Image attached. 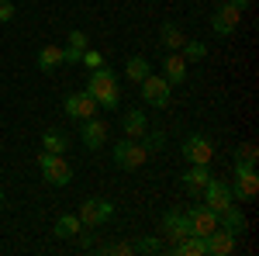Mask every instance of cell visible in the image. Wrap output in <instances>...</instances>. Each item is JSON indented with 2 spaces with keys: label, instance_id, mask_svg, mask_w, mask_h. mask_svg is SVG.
Segmentation results:
<instances>
[{
  "label": "cell",
  "instance_id": "obj_1",
  "mask_svg": "<svg viewBox=\"0 0 259 256\" xmlns=\"http://www.w3.org/2000/svg\"><path fill=\"white\" fill-rule=\"evenodd\" d=\"M87 94L97 100L100 107H107V111H114L118 107V77H114V69H107V66H97V69H90V83H87Z\"/></svg>",
  "mask_w": 259,
  "mask_h": 256
},
{
  "label": "cell",
  "instance_id": "obj_2",
  "mask_svg": "<svg viewBox=\"0 0 259 256\" xmlns=\"http://www.w3.org/2000/svg\"><path fill=\"white\" fill-rule=\"evenodd\" d=\"M38 166H41V177L52 187H66L73 180V166L62 159V153H38Z\"/></svg>",
  "mask_w": 259,
  "mask_h": 256
},
{
  "label": "cell",
  "instance_id": "obj_3",
  "mask_svg": "<svg viewBox=\"0 0 259 256\" xmlns=\"http://www.w3.org/2000/svg\"><path fill=\"white\" fill-rule=\"evenodd\" d=\"M145 159H149V149L139 138H124V142L114 145V163H118L121 170H139Z\"/></svg>",
  "mask_w": 259,
  "mask_h": 256
},
{
  "label": "cell",
  "instance_id": "obj_4",
  "mask_svg": "<svg viewBox=\"0 0 259 256\" xmlns=\"http://www.w3.org/2000/svg\"><path fill=\"white\" fill-rule=\"evenodd\" d=\"M111 215H114V204H111V201H104V197H87V201L80 204V222L87 225V229L104 225Z\"/></svg>",
  "mask_w": 259,
  "mask_h": 256
},
{
  "label": "cell",
  "instance_id": "obj_5",
  "mask_svg": "<svg viewBox=\"0 0 259 256\" xmlns=\"http://www.w3.org/2000/svg\"><path fill=\"white\" fill-rule=\"evenodd\" d=\"M259 191V177H256V166L249 163H235V184H232V194L239 201H252Z\"/></svg>",
  "mask_w": 259,
  "mask_h": 256
},
{
  "label": "cell",
  "instance_id": "obj_6",
  "mask_svg": "<svg viewBox=\"0 0 259 256\" xmlns=\"http://www.w3.org/2000/svg\"><path fill=\"white\" fill-rule=\"evenodd\" d=\"M200 194H204V204H207L211 211H221V208L235 204V194H232V187H228L225 180H214V177L204 184V191H200Z\"/></svg>",
  "mask_w": 259,
  "mask_h": 256
},
{
  "label": "cell",
  "instance_id": "obj_7",
  "mask_svg": "<svg viewBox=\"0 0 259 256\" xmlns=\"http://www.w3.org/2000/svg\"><path fill=\"white\" fill-rule=\"evenodd\" d=\"M142 100L152 104V107H166L169 104V80L149 73V77L142 80Z\"/></svg>",
  "mask_w": 259,
  "mask_h": 256
},
{
  "label": "cell",
  "instance_id": "obj_8",
  "mask_svg": "<svg viewBox=\"0 0 259 256\" xmlns=\"http://www.w3.org/2000/svg\"><path fill=\"white\" fill-rule=\"evenodd\" d=\"M187 222H190V232H194V236L207 239L218 229V211H211L207 204H204V208H190V211H187Z\"/></svg>",
  "mask_w": 259,
  "mask_h": 256
},
{
  "label": "cell",
  "instance_id": "obj_9",
  "mask_svg": "<svg viewBox=\"0 0 259 256\" xmlns=\"http://www.w3.org/2000/svg\"><path fill=\"white\" fill-rule=\"evenodd\" d=\"M183 156L190 159V163H197V166H211L214 145H211V138H204V135H190L183 142Z\"/></svg>",
  "mask_w": 259,
  "mask_h": 256
},
{
  "label": "cell",
  "instance_id": "obj_10",
  "mask_svg": "<svg viewBox=\"0 0 259 256\" xmlns=\"http://www.w3.org/2000/svg\"><path fill=\"white\" fill-rule=\"evenodd\" d=\"M239 21H242V11L235 4H221L218 11L211 14V28H214V35H232L239 28Z\"/></svg>",
  "mask_w": 259,
  "mask_h": 256
},
{
  "label": "cell",
  "instance_id": "obj_11",
  "mask_svg": "<svg viewBox=\"0 0 259 256\" xmlns=\"http://www.w3.org/2000/svg\"><path fill=\"white\" fill-rule=\"evenodd\" d=\"M62 107H66V115H69V118H76V121H87V118H94V115H97V100L90 97L87 90H83V94H69Z\"/></svg>",
  "mask_w": 259,
  "mask_h": 256
},
{
  "label": "cell",
  "instance_id": "obj_12",
  "mask_svg": "<svg viewBox=\"0 0 259 256\" xmlns=\"http://www.w3.org/2000/svg\"><path fill=\"white\" fill-rule=\"evenodd\" d=\"M204 242H207V253H211V256H228V253H235V242H239V236H232L228 229H221V225H218V229L204 239Z\"/></svg>",
  "mask_w": 259,
  "mask_h": 256
},
{
  "label": "cell",
  "instance_id": "obj_13",
  "mask_svg": "<svg viewBox=\"0 0 259 256\" xmlns=\"http://www.w3.org/2000/svg\"><path fill=\"white\" fill-rule=\"evenodd\" d=\"M159 229L173 239V242H177V239H183V236H190V222H187V215H183V211H166Z\"/></svg>",
  "mask_w": 259,
  "mask_h": 256
},
{
  "label": "cell",
  "instance_id": "obj_14",
  "mask_svg": "<svg viewBox=\"0 0 259 256\" xmlns=\"http://www.w3.org/2000/svg\"><path fill=\"white\" fill-rule=\"evenodd\" d=\"M218 225H221V229H228L232 236H242V232H245V215H242L235 204H228V208H221V211H218Z\"/></svg>",
  "mask_w": 259,
  "mask_h": 256
},
{
  "label": "cell",
  "instance_id": "obj_15",
  "mask_svg": "<svg viewBox=\"0 0 259 256\" xmlns=\"http://www.w3.org/2000/svg\"><path fill=\"white\" fill-rule=\"evenodd\" d=\"M87 35L83 31H69V45L62 49V62H69V66H76L83 59V52H87Z\"/></svg>",
  "mask_w": 259,
  "mask_h": 256
},
{
  "label": "cell",
  "instance_id": "obj_16",
  "mask_svg": "<svg viewBox=\"0 0 259 256\" xmlns=\"http://www.w3.org/2000/svg\"><path fill=\"white\" fill-rule=\"evenodd\" d=\"M83 142H87L90 149H100V145L107 142V125H104V121L87 118V121H83Z\"/></svg>",
  "mask_w": 259,
  "mask_h": 256
},
{
  "label": "cell",
  "instance_id": "obj_17",
  "mask_svg": "<svg viewBox=\"0 0 259 256\" xmlns=\"http://www.w3.org/2000/svg\"><path fill=\"white\" fill-rule=\"evenodd\" d=\"M207 180H211V170H207V166H197V163H194V166H190V170L183 173V187H187L190 194L197 197L200 191H204V184H207Z\"/></svg>",
  "mask_w": 259,
  "mask_h": 256
},
{
  "label": "cell",
  "instance_id": "obj_18",
  "mask_svg": "<svg viewBox=\"0 0 259 256\" xmlns=\"http://www.w3.org/2000/svg\"><path fill=\"white\" fill-rule=\"evenodd\" d=\"M173 253L177 256H207V242L200 236H183V239H177V246H173Z\"/></svg>",
  "mask_w": 259,
  "mask_h": 256
},
{
  "label": "cell",
  "instance_id": "obj_19",
  "mask_svg": "<svg viewBox=\"0 0 259 256\" xmlns=\"http://www.w3.org/2000/svg\"><path fill=\"white\" fill-rule=\"evenodd\" d=\"M121 128H124V138H142L145 135V115L139 107H132L124 118H121Z\"/></svg>",
  "mask_w": 259,
  "mask_h": 256
},
{
  "label": "cell",
  "instance_id": "obj_20",
  "mask_svg": "<svg viewBox=\"0 0 259 256\" xmlns=\"http://www.w3.org/2000/svg\"><path fill=\"white\" fill-rule=\"evenodd\" d=\"M162 73H166L169 83H183L187 80V59L183 56H166L162 59Z\"/></svg>",
  "mask_w": 259,
  "mask_h": 256
},
{
  "label": "cell",
  "instance_id": "obj_21",
  "mask_svg": "<svg viewBox=\"0 0 259 256\" xmlns=\"http://www.w3.org/2000/svg\"><path fill=\"white\" fill-rule=\"evenodd\" d=\"M80 232H83V222H80V215H62L59 222H56V236H59V239L80 236Z\"/></svg>",
  "mask_w": 259,
  "mask_h": 256
},
{
  "label": "cell",
  "instance_id": "obj_22",
  "mask_svg": "<svg viewBox=\"0 0 259 256\" xmlns=\"http://www.w3.org/2000/svg\"><path fill=\"white\" fill-rule=\"evenodd\" d=\"M59 62H62V49H59V45H45V49L38 52V69H45V73L56 69Z\"/></svg>",
  "mask_w": 259,
  "mask_h": 256
},
{
  "label": "cell",
  "instance_id": "obj_23",
  "mask_svg": "<svg viewBox=\"0 0 259 256\" xmlns=\"http://www.w3.org/2000/svg\"><path fill=\"white\" fill-rule=\"evenodd\" d=\"M41 149L45 153H66L69 149V138L62 135V132H45L41 135Z\"/></svg>",
  "mask_w": 259,
  "mask_h": 256
},
{
  "label": "cell",
  "instance_id": "obj_24",
  "mask_svg": "<svg viewBox=\"0 0 259 256\" xmlns=\"http://www.w3.org/2000/svg\"><path fill=\"white\" fill-rule=\"evenodd\" d=\"M159 35H162V45H166V49H180V45H183V39H187V35L180 31L173 21H166V24H162Z\"/></svg>",
  "mask_w": 259,
  "mask_h": 256
},
{
  "label": "cell",
  "instance_id": "obj_25",
  "mask_svg": "<svg viewBox=\"0 0 259 256\" xmlns=\"http://www.w3.org/2000/svg\"><path fill=\"white\" fill-rule=\"evenodd\" d=\"M124 73H128V80L142 83V80L149 77V62L142 59V56H132V59H128V66H124Z\"/></svg>",
  "mask_w": 259,
  "mask_h": 256
},
{
  "label": "cell",
  "instance_id": "obj_26",
  "mask_svg": "<svg viewBox=\"0 0 259 256\" xmlns=\"http://www.w3.org/2000/svg\"><path fill=\"white\" fill-rule=\"evenodd\" d=\"M183 59L187 62H197V59H204L207 56V49H204V42H194V39H183Z\"/></svg>",
  "mask_w": 259,
  "mask_h": 256
},
{
  "label": "cell",
  "instance_id": "obj_27",
  "mask_svg": "<svg viewBox=\"0 0 259 256\" xmlns=\"http://www.w3.org/2000/svg\"><path fill=\"white\" fill-rule=\"evenodd\" d=\"M259 159V149L252 145V142H242L239 149H235V163H249V166H256Z\"/></svg>",
  "mask_w": 259,
  "mask_h": 256
},
{
  "label": "cell",
  "instance_id": "obj_28",
  "mask_svg": "<svg viewBox=\"0 0 259 256\" xmlns=\"http://www.w3.org/2000/svg\"><path fill=\"white\" fill-rule=\"evenodd\" d=\"M135 253H162V242L156 236H145L135 242Z\"/></svg>",
  "mask_w": 259,
  "mask_h": 256
},
{
  "label": "cell",
  "instance_id": "obj_29",
  "mask_svg": "<svg viewBox=\"0 0 259 256\" xmlns=\"http://www.w3.org/2000/svg\"><path fill=\"white\" fill-rule=\"evenodd\" d=\"M162 142H166V135H162V132H149V135H145V149H149V153H152V149L159 153Z\"/></svg>",
  "mask_w": 259,
  "mask_h": 256
},
{
  "label": "cell",
  "instance_id": "obj_30",
  "mask_svg": "<svg viewBox=\"0 0 259 256\" xmlns=\"http://www.w3.org/2000/svg\"><path fill=\"white\" fill-rule=\"evenodd\" d=\"M80 62H87L90 69H97V66H104V56H100V52H94V49L87 45V52H83V59H80Z\"/></svg>",
  "mask_w": 259,
  "mask_h": 256
},
{
  "label": "cell",
  "instance_id": "obj_31",
  "mask_svg": "<svg viewBox=\"0 0 259 256\" xmlns=\"http://www.w3.org/2000/svg\"><path fill=\"white\" fill-rule=\"evenodd\" d=\"M104 253H135V246H132V242H114V246H104Z\"/></svg>",
  "mask_w": 259,
  "mask_h": 256
},
{
  "label": "cell",
  "instance_id": "obj_32",
  "mask_svg": "<svg viewBox=\"0 0 259 256\" xmlns=\"http://www.w3.org/2000/svg\"><path fill=\"white\" fill-rule=\"evenodd\" d=\"M14 11H18V7H14L11 0H0V21H11V18H14Z\"/></svg>",
  "mask_w": 259,
  "mask_h": 256
},
{
  "label": "cell",
  "instance_id": "obj_33",
  "mask_svg": "<svg viewBox=\"0 0 259 256\" xmlns=\"http://www.w3.org/2000/svg\"><path fill=\"white\" fill-rule=\"evenodd\" d=\"M228 4H235L239 11H245V7H249V0H228Z\"/></svg>",
  "mask_w": 259,
  "mask_h": 256
},
{
  "label": "cell",
  "instance_id": "obj_34",
  "mask_svg": "<svg viewBox=\"0 0 259 256\" xmlns=\"http://www.w3.org/2000/svg\"><path fill=\"white\" fill-rule=\"evenodd\" d=\"M0 208H4V194H0Z\"/></svg>",
  "mask_w": 259,
  "mask_h": 256
}]
</instances>
